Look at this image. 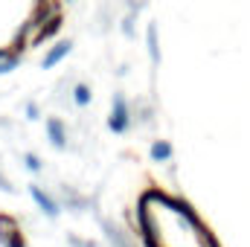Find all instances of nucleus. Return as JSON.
I'll return each mask as SVG.
<instances>
[{"label":"nucleus","mask_w":250,"mask_h":247,"mask_svg":"<svg viewBox=\"0 0 250 247\" xmlns=\"http://www.w3.org/2000/svg\"><path fill=\"white\" fill-rule=\"evenodd\" d=\"M140 227L148 247H215L204 224L184 204L166 195H146L140 204Z\"/></svg>","instance_id":"obj_1"}]
</instances>
